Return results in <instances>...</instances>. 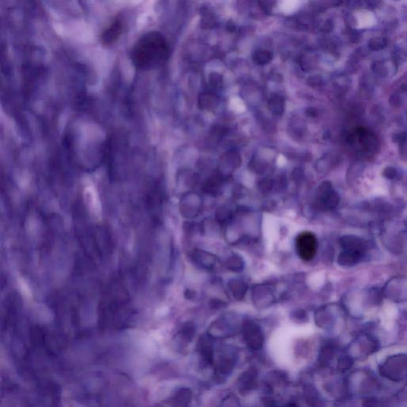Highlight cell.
<instances>
[{"instance_id": "2", "label": "cell", "mask_w": 407, "mask_h": 407, "mask_svg": "<svg viewBox=\"0 0 407 407\" xmlns=\"http://www.w3.org/2000/svg\"><path fill=\"white\" fill-rule=\"evenodd\" d=\"M295 245L297 255L304 261H310L317 252V239L313 234L309 231L299 234L296 239Z\"/></svg>"}, {"instance_id": "4", "label": "cell", "mask_w": 407, "mask_h": 407, "mask_svg": "<svg viewBox=\"0 0 407 407\" xmlns=\"http://www.w3.org/2000/svg\"><path fill=\"white\" fill-rule=\"evenodd\" d=\"M388 44V40L384 38H374L370 40L368 42V47L370 49L374 51H379L385 48Z\"/></svg>"}, {"instance_id": "1", "label": "cell", "mask_w": 407, "mask_h": 407, "mask_svg": "<svg viewBox=\"0 0 407 407\" xmlns=\"http://www.w3.org/2000/svg\"><path fill=\"white\" fill-rule=\"evenodd\" d=\"M169 54V45L163 34L159 31H150L135 42L130 51V59L136 68L149 70L163 65Z\"/></svg>"}, {"instance_id": "5", "label": "cell", "mask_w": 407, "mask_h": 407, "mask_svg": "<svg viewBox=\"0 0 407 407\" xmlns=\"http://www.w3.org/2000/svg\"><path fill=\"white\" fill-rule=\"evenodd\" d=\"M367 4L370 7H376L377 5L379 4L380 0H365Z\"/></svg>"}, {"instance_id": "3", "label": "cell", "mask_w": 407, "mask_h": 407, "mask_svg": "<svg viewBox=\"0 0 407 407\" xmlns=\"http://www.w3.org/2000/svg\"><path fill=\"white\" fill-rule=\"evenodd\" d=\"M124 21L121 17L113 20L110 26L102 33V43L104 46H111L115 43L124 31Z\"/></svg>"}]
</instances>
